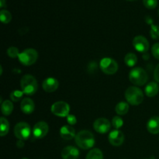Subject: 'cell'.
Masks as SVG:
<instances>
[{
  "label": "cell",
  "mask_w": 159,
  "mask_h": 159,
  "mask_svg": "<svg viewBox=\"0 0 159 159\" xmlns=\"http://www.w3.org/2000/svg\"><path fill=\"white\" fill-rule=\"evenodd\" d=\"M118 64L114 59L110 57L102 58L100 61V68L105 74L113 75L117 71Z\"/></svg>",
  "instance_id": "obj_7"
},
{
  "label": "cell",
  "mask_w": 159,
  "mask_h": 159,
  "mask_svg": "<svg viewBox=\"0 0 159 159\" xmlns=\"http://www.w3.org/2000/svg\"><path fill=\"white\" fill-rule=\"evenodd\" d=\"M75 142L77 145L83 150L90 149L95 144L94 135L89 130L79 131L75 136Z\"/></svg>",
  "instance_id": "obj_1"
},
{
  "label": "cell",
  "mask_w": 159,
  "mask_h": 159,
  "mask_svg": "<svg viewBox=\"0 0 159 159\" xmlns=\"http://www.w3.org/2000/svg\"><path fill=\"white\" fill-rule=\"evenodd\" d=\"M129 79L134 85L141 86L148 82V75L146 71L143 68L138 67L134 68L129 73Z\"/></svg>",
  "instance_id": "obj_4"
},
{
  "label": "cell",
  "mask_w": 159,
  "mask_h": 159,
  "mask_svg": "<svg viewBox=\"0 0 159 159\" xmlns=\"http://www.w3.org/2000/svg\"><path fill=\"white\" fill-rule=\"evenodd\" d=\"M146 20H147V23H148L152 25V20L151 19V17H147V18H146Z\"/></svg>",
  "instance_id": "obj_35"
},
{
  "label": "cell",
  "mask_w": 159,
  "mask_h": 159,
  "mask_svg": "<svg viewBox=\"0 0 159 159\" xmlns=\"http://www.w3.org/2000/svg\"><path fill=\"white\" fill-rule=\"evenodd\" d=\"M0 19H1V21L3 23L7 24V23H9L12 20V15H11V13L9 11L2 9L0 12Z\"/></svg>",
  "instance_id": "obj_24"
},
{
  "label": "cell",
  "mask_w": 159,
  "mask_h": 159,
  "mask_svg": "<svg viewBox=\"0 0 159 159\" xmlns=\"http://www.w3.org/2000/svg\"><path fill=\"white\" fill-rule=\"evenodd\" d=\"M154 78H155V81L159 82V64L156 66L155 69V72H154Z\"/></svg>",
  "instance_id": "obj_32"
},
{
  "label": "cell",
  "mask_w": 159,
  "mask_h": 159,
  "mask_svg": "<svg viewBox=\"0 0 159 159\" xmlns=\"http://www.w3.org/2000/svg\"><path fill=\"white\" fill-rule=\"evenodd\" d=\"M152 53L155 58L159 60V43H156L153 45L152 48Z\"/></svg>",
  "instance_id": "obj_30"
},
{
  "label": "cell",
  "mask_w": 159,
  "mask_h": 159,
  "mask_svg": "<svg viewBox=\"0 0 159 159\" xmlns=\"http://www.w3.org/2000/svg\"><path fill=\"white\" fill-rule=\"evenodd\" d=\"M144 6L149 9H154L158 6V0H143Z\"/></svg>",
  "instance_id": "obj_28"
},
{
  "label": "cell",
  "mask_w": 159,
  "mask_h": 159,
  "mask_svg": "<svg viewBox=\"0 0 159 159\" xmlns=\"http://www.w3.org/2000/svg\"><path fill=\"white\" fill-rule=\"evenodd\" d=\"M22 159H28V158H22Z\"/></svg>",
  "instance_id": "obj_37"
},
{
  "label": "cell",
  "mask_w": 159,
  "mask_h": 159,
  "mask_svg": "<svg viewBox=\"0 0 159 159\" xmlns=\"http://www.w3.org/2000/svg\"><path fill=\"white\" fill-rule=\"evenodd\" d=\"M158 14H159V11H158Z\"/></svg>",
  "instance_id": "obj_38"
},
{
  "label": "cell",
  "mask_w": 159,
  "mask_h": 159,
  "mask_svg": "<svg viewBox=\"0 0 159 159\" xmlns=\"http://www.w3.org/2000/svg\"><path fill=\"white\" fill-rule=\"evenodd\" d=\"M109 141L113 146H120L124 141V135L120 130H114L109 135Z\"/></svg>",
  "instance_id": "obj_12"
},
{
  "label": "cell",
  "mask_w": 159,
  "mask_h": 159,
  "mask_svg": "<svg viewBox=\"0 0 159 159\" xmlns=\"http://www.w3.org/2000/svg\"><path fill=\"white\" fill-rule=\"evenodd\" d=\"M61 157L63 159H78L79 151L73 146H67L62 150Z\"/></svg>",
  "instance_id": "obj_14"
},
{
  "label": "cell",
  "mask_w": 159,
  "mask_h": 159,
  "mask_svg": "<svg viewBox=\"0 0 159 159\" xmlns=\"http://www.w3.org/2000/svg\"><path fill=\"white\" fill-rule=\"evenodd\" d=\"M85 159H103V155L99 149L94 148L87 154Z\"/></svg>",
  "instance_id": "obj_22"
},
{
  "label": "cell",
  "mask_w": 159,
  "mask_h": 159,
  "mask_svg": "<svg viewBox=\"0 0 159 159\" xmlns=\"http://www.w3.org/2000/svg\"><path fill=\"white\" fill-rule=\"evenodd\" d=\"M1 110L3 115L9 116V115L12 113V110H13V104H12L11 101L5 100L4 102H2Z\"/></svg>",
  "instance_id": "obj_19"
},
{
  "label": "cell",
  "mask_w": 159,
  "mask_h": 159,
  "mask_svg": "<svg viewBox=\"0 0 159 159\" xmlns=\"http://www.w3.org/2000/svg\"><path fill=\"white\" fill-rule=\"evenodd\" d=\"M125 98L130 105L138 106L144 100V93L138 87L130 86L126 90Z\"/></svg>",
  "instance_id": "obj_3"
},
{
  "label": "cell",
  "mask_w": 159,
  "mask_h": 159,
  "mask_svg": "<svg viewBox=\"0 0 159 159\" xmlns=\"http://www.w3.org/2000/svg\"><path fill=\"white\" fill-rule=\"evenodd\" d=\"M1 122V127H0V134L2 137H4L8 134L9 130V121L5 117H1L0 119Z\"/></svg>",
  "instance_id": "obj_23"
},
{
  "label": "cell",
  "mask_w": 159,
  "mask_h": 159,
  "mask_svg": "<svg viewBox=\"0 0 159 159\" xmlns=\"http://www.w3.org/2000/svg\"><path fill=\"white\" fill-rule=\"evenodd\" d=\"M23 96V92L20 90H15L10 94V99L14 102H18L22 99Z\"/></svg>",
  "instance_id": "obj_25"
},
{
  "label": "cell",
  "mask_w": 159,
  "mask_h": 159,
  "mask_svg": "<svg viewBox=\"0 0 159 159\" xmlns=\"http://www.w3.org/2000/svg\"><path fill=\"white\" fill-rule=\"evenodd\" d=\"M127 1H135V0H127Z\"/></svg>",
  "instance_id": "obj_36"
},
{
  "label": "cell",
  "mask_w": 159,
  "mask_h": 159,
  "mask_svg": "<svg viewBox=\"0 0 159 159\" xmlns=\"http://www.w3.org/2000/svg\"><path fill=\"white\" fill-rule=\"evenodd\" d=\"M20 86L24 94L34 95L38 89V84L35 78L31 75H25L20 81Z\"/></svg>",
  "instance_id": "obj_2"
},
{
  "label": "cell",
  "mask_w": 159,
  "mask_h": 159,
  "mask_svg": "<svg viewBox=\"0 0 159 159\" xmlns=\"http://www.w3.org/2000/svg\"><path fill=\"white\" fill-rule=\"evenodd\" d=\"M14 134L19 140L25 141V140H27L30 136L31 128L27 123H18L14 127Z\"/></svg>",
  "instance_id": "obj_6"
},
{
  "label": "cell",
  "mask_w": 159,
  "mask_h": 159,
  "mask_svg": "<svg viewBox=\"0 0 159 159\" xmlns=\"http://www.w3.org/2000/svg\"><path fill=\"white\" fill-rule=\"evenodd\" d=\"M60 135L64 140H71L75 138V130L71 126L65 125L61 127Z\"/></svg>",
  "instance_id": "obj_16"
},
{
  "label": "cell",
  "mask_w": 159,
  "mask_h": 159,
  "mask_svg": "<svg viewBox=\"0 0 159 159\" xmlns=\"http://www.w3.org/2000/svg\"><path fill=\"white\" fill-rule=\"evenodd\" d=\"M20 54V53L19 52V49L17 48H15V47H10L7 50V54L9 55V57H12V58L18 57Z\"/></svg>",
  "instance_id": "obj_27"
},
{
  "label": "cell",
  "mask_w": 159,
  "mask_h": 159,
  "mask_svg": "<svg viewBox=\"0 0 159 159\" xmlns=\"http://www.w3.org/2000/svg\"><path fill=\"white\" fill-rule=\"evenodd\" d=\"M129 108V104L127 102H120L119 103H117V105L116 106V113L119 115H125L126 113H127L128 112Z\"/></svg>",
  "instance_id": "obj_20"
},
{
  "label": "cell",
  "mask_w": 159,
  "mask_h": 159,
  "mask_svg": "<svg viewBox=\"0 0 159 159\" xmlns=\"http://www.w3.org/2000/svg\"><path fill=\"white\" fill-rule=\"evenodd\" d=\"M133 45L139 52H147L149 49V42L144 36H137L133 40Z\"/></svg>",
  "instance_id": "obj_10"
},
{
  "label": "cell",
  "mask_w": 159,
  "mask_h": 159,
  "mask_svg": "<svg viewBox=\"0 0 159 159\" xmlns=\"http://www.w3.org/2000/svg\"><path fill=\"white\" fill-rule=\"evenodd\" d=\"M48 130H49L48 124L44 121H40L34 125L33 128V134L36 138L41 139L48 134Z\"/></svg>",
  "instance_id": "obj_9"
},
{
  "label": "cell",
  "mask_w": 159,
  "mask_h": 159,
  "mask_svg": "<svg viewBox=\"0 0 159 159\" xmlns=\"http://www.w3.org/2000/svg\"><path fill=\"white\" fill-rule=\"evenodd\" d=\"M126 65L129 67H134L138 62V57L134 53H128L124 57Z\"/></svg>",
  "instance_id": "obj_21"
},
{
  "label": "cell",
  "mask_w": 159,
  "mask_h": 159,
  "mask_svg": "<svg viewBox=\"0 0 159 159\" xmlns=\"http://www.w3.org/2000/svg\"><path fill=\"white\" fill-rule=\"evenodd\" d=\"M67 121H68V123L70 125H75V124H76V123H77V119H76L75 116L69 114L67 116Z\"/></svg>",
  "instance_id": "obj_31"
},
{
  "label": "cell",
  "mask_w": 159,
  "mask_h": 159,
  "mask_svg": "<svg viewBox=\"0 0 159 159\" xmlns=\"http://www.w3.org/2000/svg\"><path fill=\"white\" fill-rule=\"evenodd\" d=\"M123 124H124V120L120 116H114L112 120V125L114 127L115 130H118V129L120 128Z\"/></svg>",
  "instance_id": "obj_26"
},
{
  "label": "cell",
  "mask_w": 159,
  "mask_h": 159,
  "mask_svg": "<svg viewBox=\"0 0 159 159\" xmlns=\"http://www.w3.org/2000/svg\"><path fill=\"white\" fill-rule=\"evenodd\" d=\"M59 86V82L54 78H48L42 83L43 89L46 93H53L56 91Z\"/></svg>",
  "instance_id": "obj_13"
},
{
  "label": "cell",
  "mask_w": 159,
  "mask_h": 159,
  "mask_svg": "<svg viewBox=\"0 0 159 159\" xmlns=\"http://www.w3.org/2000/svg\"><path fill=\"white\" fill-rule=\"evenodd\" d=\"M93 127L96 132L99 134H106L110 130L111 124L106 118H99L93 124Z\"/></svg>",
  "instance_id": "obj_11"
},
{
  "label": "cell",
  "mask_w": 159,
  "mask_h": 159,
  "mask_svg": "<svg viewBox=\"0 0 159 159\" xmlns=\"http://www.w3.org/2000/svg\"><path fill=\"white\" fill-rule=\"evenodd\" d=\"M6 0H0V7H5V6H6Z\"/></svg>",
  "instance_id": "obj_34"
},
{
  "label": "cell",
  "mask_w": 159,
  "mask_h": 159,
  "mask_svg": "<svg viewBox=\"0 0 159 159\" xmlns=\"http://www.w3.org/2000/svg\"><path fill=\"white\" fill-rule=\"evenodd\" d=\"M18 58L23 65L30 66L37 61L38 58V53L34 48H27L20 53Z\"/></svg>",
  "instance_id": "obj_5"
},
{
  "label": "cell",
  "mask_w": 159,
  "mask_h": 159,
  "mask_svg": "<svg viewBox=\"0 0 159 159\" xmlns=\"http://www.w3.org/2000/svg\"><path fill=\"white\" fill-rule=\"evenodd\" d=\"M70 107L67 102L63 101L56 102L51 106V112L53 114L59 117H65L69 115Z\"/></svg>",
  "instance_id": "obj_8"
},
{
  "label": "cell",
  "mask_w": 159,
  "mask_h": 159,
  "mask_svg": "<svg viewBox=\"0 0 159 159\" xmlns=\"http://www.w3.org/2000/svg\"><path fill=\"white\" fill-rule=\"evenodd\" d=\"M20 108H21L22 112L26 114H30L34 111L35 109V105H34V101L30 98H24L22 100L21 104H20Z\"/></svg>",
  "instance_id": "obj_15"
},
{
  "label": "cell",
  "mask_w": 159,
  "mask_h": 159,
  "mask_svg": "<svg viewBox=\"0 0 159 159\" xmlns=\"http://www.w3.org/2000/svg\"><path fill=\"white\" fill-rule=\"evenodd\" d=\"M159 87L156 82H150L145 87V93L148 97H154L158 93Z\"/></svg>",
  "instance_id": "obj_18"
},
{
  "label": "cell",
  "mask_w": 159,
  "mask_h": 159,
  "mask_svg": "<svg viewBox=\"0 0 159 159\" xmlns=\"http://www.w3.org/2000/svg\"><path fill=\"white\" fill-rule=\"evenodd\" d=\"M151 37L153 39H158L159 38V26L156 25H152L150 31Z\"/></svg>",
  "instance_id": "obj_29"
},
{
  "label": "cell",
  "mask_w": 159,
  "mask_h": 159,
  "mask_svg": "<svg viewBox=\"0 0 159 159\" xmlns=\"http://www.w3.org/2000/svg\"><path fill=\"white\" fill-rule=\"evenodd\" d=\"M147 129L149 133L157 134L159 133V116H153L147 124Z\"/></svg>",
  "instance_id": "obj_17"
},
{
  "label": "cell",
  "mask_w": 159,
  "mask_h": 159,
  "mask_svg": "<svg viewBox=\"0 0 159 159\" xmlns=\"http://www.w3.org/2000/svg\"><path fill=\"white\" fill-rule=\"evenodd\" d=\"M16 145L19 148H23V146H24V142H23V141H22V140H19L16 143Z\"/></svg>",
  "instance_id": "obj_33"
}]
</instances>
